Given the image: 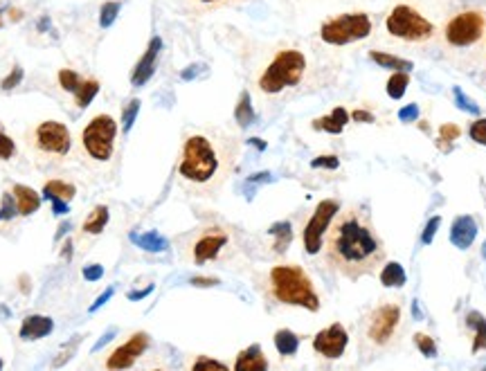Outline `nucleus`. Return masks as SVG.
<instances>
[{"label":"nucleus","instance_id":"obj_4","mask_svg":"<svg viewBox=\"0 0 486 371\" xmlns=\"http://www.w3.org/2000/svg\"><path fill=\"white\" fill-rule=\"evenodd\" d=\"M306 70H309V61L304 52L297 48H284L263 68V73L257 79V88L268 97L280 95V92L302 84Z\"/></svg>","mask_w":486,"mask_h":371},{"label":"nucleus","instance_id":"obj_6","mask_svg":"<svg viewBox=\"0 0 486 371\" xmlns=\"http://www.w3.org/2000/svg\"><path fill=\"white\" fill-rule=\"evenodd\" d=\"M372 30H374L372 16L365 14V11H351V14H340L324 20L320 27V39L327 45L342 48V45L367 39Z\"/></svg>","mask_w":486,"mask_h":371},{"label":"nucleus","instance_id":"obj_39","mask_svg":"<svg viewBox=\"0 0 486 371\" xmlns=\"http://www.w3.org/2000/svg\"><path fill=\"white\" fill-rule=\"evenodd\" d=\"M14 153H16V144H14V140H11L9 135L0 133V160L14 158Z\"/></svg>","mask_w":486,"mask_h":371},{"label":"nucleus","instance_id":"obj_17","mask_svg":"<svg viewBox=\"0 0 486 371\" xmlns=\"http://www.w3.org/2000/svg\"><path fill=\"white\" fill-rule=\"evenodd\" d=\"M478 237V223L473 221L471 216H459L453 221V227H450V241L453 246L459 250H466L473 246V241Z\"/></svg>","mask_w":486,"mask_h":371},{"label":"nucleus","instance_id":"obj_1","mask_svg":"<svg viewBox=\"0 0 486 371\" xmlns=\"http://www.w3.org/2000/svg\"><path fill=\"white\" fill-rule=\"evenodd\" d=\"M324 261L347 279L372 275L385 261L383 239L376 234L369 214L361 207L338 212L327 232Z\"/></svg>","mask_w":486,"mask_h":371},{"label":"nucleus","instance_id":"obj_30","mask_svg":"<svg viewBox=\"0 0 486 371\" xmlns=\"http://www.w3.org/2000/svg\"><path fill=\"white\" fill-rule=\"evenodd\" d=\"M235 120L239 122V126H250L254 122V111H252V103H250V92L248 90H243L241 92V97H239V103H237V108H235Z\"/></svg>","mask_w":486,"mask_h":371},{"label":"nucleus","instance_id":"obj_2","mask_svg":"<svg viewBox=\"0 0 486 371\" xmlns=\"http://www.w3.org/2000/svg\"><path fill=\"white\" fill-rule=\"evenodd\" d=\"M239 158V142L230 135L194 133L182 144L178 176L189 191L212 196L232 173Z\"/></svg>","mask_w":486,"mask_h":371},{"label":"nucleus","instance_id":"obj_37","mask_svg":"<svg viewBox=\"0 0 486 371\" xmlns=\"http://www.w3.org/2000/svg\"><path fill=\"white\" fill-rule=\"evenodd\" d=\"M468 133H471V140H473V142H478V144L486 146V118H480V120L473 122L471 129H468Z\"/></svg>","mask_w":486,"mask_h":371},{"label":"nucleus","instance_id":"obj_28","mask_svg":"<svg viewBox=\"0 0 486 371\" xmlns=\"http://www.w3.org/2000/svg\"><path fill=\"white\" fill-rule=\"evenodd\" d=\"M466 324L468 327H473V331H475V340H473V351H482L486 349V320L480 315L478 310H471L466 315Z\"/></svg>","mask_w":486,"mask_h":371},{"label":"nucleus","instance_id":"obj_32","mask_svg":"<svg viewBox=\"0 0 486 371\" xmlns=\"http://www.w3.org/2000/svg\"><path fill=\"white\" fill-rule=\"evenodd\" d=\"M187 3L199 11H212V9L235 7V5L246 3V0H187Z\"/></svg>","mask_w":486,"mask_h":371},{"label":"nucleus","instance_id":"obj_41","mask_svg":"<svg viewBox=\"0 0 486 371\" xmlns=\"http://www.w3.org/2000/svg\"><path fill=\"white\" fill-rule=\"evenodd\" d=\"M192 369H196V371H203V369H228V365L218 363V360H210L207 356H201L199 360L192 365Z\"/></svg>","mask_w":486,"mask_h":371},{"label":"nucleus","instance_id":"obj_10","mask_svg":"<svg viewBox=\"0 0 486 371\" xmlns=\"http://www.w3.org/2000/svg\"><path fill=\"white\" fill-rule=\"evenodd\" d=\"M115 135H118V122L111 115H97V118H92L88 122L84 133H81V142H84L86 153L92 160L106 162L113 158Z\"/></svg>","mask_w":486,"mask_h":371},{"label":"nucleus","instance_id":"obj_20","mask_svg":"<svg viewBox=\"0 0 486 371\" xmlns=\"http://www.w3.org/2000/svg\"><path fill=\"white\" fill-rule=\"evenodd\" d=\"M11 194H14V199H16V207H18L20 216H32L34 212H39L41 196L32 187H27V184H14Z\"/></svg>","mask_w":486,"mask_h":371},{"label":"nucleus","instance_id":"obj_31","mask_svg":"<svg viewBox=\"0 0 486 371\" xmlns=\"http://www.w3.org/2000/svg\"><path fill=\"white\" fill-rule=\"evenodd\" d=\"M408 84H410V75L405 70H397L394 75L387 79L385 90H387V95L392 99H401L405 95V90H408Z\"/></svg>","mask_w":486,"mask_h":371},{"label":"nucleus","instance_id":"obj_8","mask_svg":"<svg viewBox=\"0 0 486 371\" xmlns=\"http://www.w3.org/2000/svg\"><path fill=\"white\" fill-rule=\"evenodd\" d=\"M486 32V14L482 9H464L450 16L442 30L444 41L450 48L466 50L478 45Z\"/></svg>","mask_w":486,"mask_h":371},{"label":"nucleus","instance_id":"obj_49","mask_svg":"<svg viewBox=\"0 0 486 371\" xmlns=\"http://www.w3.org/2000/svg\"><path fill=\"white\" fill-rule=\"evenodd\" d=\"M113 293H115V291H113V288H106V293H104V295H99V297H97V301H95V304H92V306H90V313H95L97 308H101L104 304H106V301H108V299L113 297Z\"/></svg>","mask_w":486,"mask_h":371},{"label":"nucleus","instance_id":"obj_18","mask_svg":"<svg viewBox=\"0 0 486 371\" xmlns=\"http://www.w3.org/2000/svg\"><path fill=\"white\" fill-rule=\"evenodd\" d=\"M54 329V322L48 315H27L20 324L18 335L23 340H41L45 335H50Z\"/></svg>","mask_w":486,"mask_h":371},{"label":"nucleus","instance_id":"obj_48","mask_svg":"<svg viewBox=\"0 0 486 371\" xmlns=\"http://www.w3.org/2000/svg\"><path fill=\"white\" fill-rule=\"evenodd\" d=\"M48 201L52 203V212H54L56 216H63V214L68 212V203H66V201L56 199V196H52V199H48Z\"/></svg>","mask_w":486,"mask_h":371},{"label":"nucleus","instance_id":"obj_35","mask_svg":"<svg viewBox=\"0 0 486 371\" xmlns=\"http://www.w3.org/2000/svg\"><path fill=\"white\" fill-rule=\"evenodd\" d=\"M16 214H18V207H16L14 194L5 191L3 194V203H0V221H11Z\"/></svg>","mask_w":486,"mask_h":371},{"label":"nucleus","instance_id":"obj_57","mask_svg":"<svg viewBox=\"0 0 486 371\" xmlns=\"http://www.w3.org/2000/svg\"><path fill=\"white\" fill-rule=\"evenodd\" d=\"M0 369H3V360H0Z\"/></svg>","mask_w":486,"mask_h":371},{"label":"nucleus","instance_id":"obj_29","mask_svg":"<svg viewBox=\"0 0 486 371\" xmlns=\"http://www.w3.org/2000/svg\"><path fill=\"white\" fill-rule=\"evenodd\" d=\"M268 234H273L277 241H275V252H286V248L291 246L293 241V225L288 221H280V223H273Z\"/></svg>","mask_w":486,"mask_h":371},{"label":"nucleus","instance_id":"obj_13","mask_svg":"<svg viewBox=\"0 0 486 371\" xmlns=\"http://www.w3.org/2000/svg\"><path fill=\"white\" fill-rule=\"evenodd\" d=\"M59 86L66 90V92H73L75 97V103L79 108H88L92 99L97 97L99 92V81L97 79H86L81 77L79 73L70 70V68H63V70H59Z\"/></svg>","mask_w":486,"mask_h":371},{"label":"nucleus","instance_id":"obj_53","mask_svg":"<svg viewBox=\"0 0 486 371\" xmlns=\"http://www.w3.org/2000/svg\"><path fill=\"white\" fill-rule=\"evenodd\" d=\"M270 180V173H254L250 178V182H268Z\"/></svg>","mask_w":486,"mask_h":371},{"label":"nucleus","instance_id":"obj_24","mask_svg":"<svg viewBox=\"0 0 486 371\" xmlns=\"http://www.w3.org/2000/svg\"><path fill=\"white\" fill-rule=\"evenodd\" d=\"M405 282H408V275H405L403 265L397 261H390L383 265V270H380V284L387 286V288H401Z\"/></svg>","mask_w":486,"mask_h":371},{"label":"nucleus","instance_id":"obj_33","mask_svg":"<svg viewBox=\"0 0 486 371\" xmlns=\"http://www.w3.org/2000/svg\"><path fill=\"white\" fill-rule=\"evenodd\" d=\"M120 9H122V5L118 3V0H106V3H104L101 9H99V25L101 27H111L115 23V18H118Z\"/></svg>","mask_w":486,"mask_h":371},{"label":"nucleus","instance_id":"obj_9","mask_svg":"<svg viewBox=\"0 0 486 371\" xmlns=\"http://www.w3.org/2000/svg\"><path fill=\"white\" fill-rule=\"evenodd\" d=\"M401 329V306L397 301H383L367 315L365 322V338L374 346H390L397 340Z\"/></svg>","mask_w":486,"mask_h":371},{"label":"nucleus","instance_id":"obj_34","mask_svg":"<svg viewBox=\"0 0 486 371\" xmlns=\"http://www.w3.org/2000/svg\"><path fill=\"white\" fill-rule=\"evenodd\" d=\"M137 113H140V99H129V101H126V106L122 108V131L124 133L131 131Z\"/></svg>","mask_w":486,"mask_h":371},{"label":"nucleus","instance_id":"obj_58","mask_svg":"<svg viewBox=\"0 0 486 371\" xmlns=\"http://www.w3.org/2000/svg\"><path fill=\"white\" fill-rule=\"evenodd\" d=\"M484 37H486V32H484Z\"/></svg>","mask_w":486,"mask_h":371},{"label":"nucleus","instance_id":"obj_21","mask_svg":"<svg viewBox=\"0 0 486 371\" xmlns=\"http://www.w3.org/2000/svg\"><path fill=\"white\" fill-rule=\"evenodd\" d=\"M347 122H349V113H347L342 106H338V108L331 111V115H324V118L313 120V129L316 131H327L331 135H338V133L344 131Z\"/></svg>","mask_w":486,"mask_h":371},{"label":"nucleus","instance_id":"obj_23","mask_svg":"<svg viewBox=\"0 0 486 371\" xmlns=\"http://www.w3.org/2000/svg\"><path fill=\"white\" fill-rule=\"evenodd\" d=\"M131 241L137 248H142L147 252H165L169 248V243L165 237H160L158 232H147V234H131Z\"/></svg>","mask_w":486,"mask_h":371},{"label":"nucleus","instance_id":"obj_3","mask_svg":"<svg viewBox=\"0 0 486 371\" xmlns=\"http://www.w3.org/2000/svg\"><path fill=\"white\" fill-rule=\"evenodd\" d=\"M268 293L275 301L286 306H302L306 310H320V297L316 286L302 265L282 263L273 265L268 272Z\"/></svg>","mask_w":486,"mask_h":371},{"label":"nucleus","instance_id":"obj_38","mask_svg":"<svg viewBox=\"0 0 486 371\" xmlns=\"http://www.w3.org/2000/svg\"><path fill=\"white\" fill-rule=\"evenodd\" d=\"M23 77H25V73H23V68H14V70H11L5 79H3V84H0V88L3 90H14L20 81H23Z\"/></svg>","mask_w":486,"mask_h":371},{"label":"nucleus","instance_id":"obj_15","mask_svg":"<svg viewBox=\"0 0 486 371\" xmlns=\"http://www.w3.org/2000/svg\"><path fill=\"white\" fill-rule=\"evenodd\" d=\"M149 349V335L147 333H133L122 346H118L106 360V369H129L135 360Z\"/></svg>","mask_w":486,"mask_h":371},{"label":"nucleus","instance_id":"obj_55","mask_svg":"<svg viewBox=\"0 0 486 371\" xmlns=\"http://www.w3.org/2000/svg\"><path fill=\"white\" fill-rule=\"evenodd\" d=\"M66 229H70V223H61L59 225V234H56V239H61L66 234Z\"/></svg>","mask_w":486,"mask_h":371},{"label":"nucleus","instance_id":"obj_51","mask_svg":"<svg viewBox=\"0 0 486 371\" xmlns=\"http://www.w3.org/2000/svg\"><path fill=\"white\" fill-rule=\"evenodd\" d=\"M151 291H154V286H147V288H144V291H131V293H129V295H126V297H129V299H133V301H135V299H142V297H147V295H149V293H151Z\"/></svg>","mask_w":486,"mask_h":371},{"label":"nucleus","instance_id":"obj_19","mask_svg":"<svg viewBox=\"0 0 486 371\" xmlns=\"http://www.w3.org/2000/svg\"><path fill=\"white\" fill-rule=\"evenodd\" d=\"M235 369L237 371H263V369H268V360H266L261 346L259 344H250L248 349H243L237 356Z\"/></svg>","mask_w":486,"mask_h":371},{"label":"nucleus","instance_id":"obj_40","mask_svg":"<svg viewBox=\"0 0 486 371\" xmlns=\"http://www.w3.org/2000/svg\"><path fill=\"white\" fill-rule=\"evenodd\" d=\"M311 167L313 169H338L340 160H338V156H320L311 162Z\"/></svg>","mask_w":486,"mask_h":371},{"label":"nucleus","instance_id":"obj_50","mask_svg":"<svg viewBox=\"0 0 486 371\" xmlns=\"http://www.w3.org/2000/svg\"><path fill=\"white\" fill-rule=\"evenodd\" d=\"M351 120H356V122H367V124H372L374 122V115L372 113H367V111H354L351 115H349Z\"/></svg>","mask_w":486,"mask_h":371},{"label":"nucleus","instance_id":"obj_26","mask_svg":"<svg viewBox=\"0 0 486 371\" xmlns=\"http://www.w3.org/2000/svg\"><path fill=\"white\" fill-rule=\"evenodd\" d=\"M108 225V207L106 205H97L95 210L90 212V216L84 221V232L86 234H101L104 227Z\"/></svg>","mask_w":486,"mask_h":371},{"label":"nucleus","instance_id":"obj_54","mask_svg":"<svg viewBox=\"0 0 486 371\" xmlns=\"http://www.w3.org/2000/svg\"><path fill=\"white\" fill-rule=\"evenodd\" d=\"M196 68H199V65H189V70L182 73V79H192V77L196 75Z\"/></svg>","mask_w":486,"mask_h":371},{"label":"nucleus","instance_id":"obj_43","mask_svg":"<svg viewBox=\"0 0 486 371\" xmlns=\"http://www.w3.org/2000/svg\"><path fill=\"white\" fill-rule=\"evenodd\" d=\"M459 126H455V124H444L442 129H439V140H446V142H453V140H457L459 137Z\"/></svg>","mask_w":486,"mask_h":371},{"label":"nucleus","instance_id":"obj_14","mask_svg":"<svg viewBox=\"0 0 486 371\" xmlns=\"http://www.w3.org/2000/svg\"><path fill=\"white\" fill-rule=\"evenodd\" d=\"M347 344H349V333L342 327V324H331L329 329L320 331L316 338H313V349L329 358V360H335V358H340L347 349Z\"/></svg>","mask_w":486,"mask_h":371},{"label":"nucleus","instance_id":"obj_47","mask_svg":"<svg viewBox=\"0 0 486 371\" xmlns=\"http://www.w3.org/2000/svg\"><path fill=\"white\" fill-rule=\"evenodd\" d=\"M216 284H218L216 277H194V279H192V286H196V288H210V286H216Z\"/></svg>","mask_w":486,"mask_h":371},{"label":"nucleus","instance_id":"obj_7","mask_svg":"<svg viewBox=\"0 0 486 371\" xmlns=\"http://www.w3.org/2000/svg\"><path fill=\"white\" fill-rule=\"evenodd\" d=\"M27 142H30V149L39 158L59 162L70 153L73 135H70V131H68L66 124L54 122V120H45V122L34 126Z\"/></svg>","mask_w":486,"mask_h":371},{"label":"nucleus","instance_id":"obj_16","mask_svg":"<svg viewBox=\"0 0 486 371\" xmlns=\"http://www.w3.org/2000/svg\"><path fill=\"white\" fill-rule=\"evenodd\" d=\"M160 50H162V39L160 37H154L151 41H149L147 45V52L140 56V61L135 63L133 73H131V84L135 88L144 86L149 79L154 77L156 73V63H158V56H160Z\"/></svg>","mask_w":486,"mask_h":371},{"label":"nucleus","instance_id":"obj_46","mask_svg":"<svg viewBox=\"0 0 486 371\" xmlns=\"http://www.w3.org/2000/svg\"><path fill=\"white\" fill-rule=\"evenodd\" d=\"M455 97H457V106L461 108V111H468V113H478V106L473 101H468L466 97H464V92H461L459 88H455Z\"/></svg>","mask_w":486,"mask_h":371},{"label":"nucleus","instance_id":"obj_45","mask_svg":"<svg viewBox=\"0 0 486 371\" xmlns=\"http://www.w3.org/2000/svg\"><path fill=\"white\" fill-rule=\"evenodd\" d=\"M84 277H86V282H99L101 277H104V265H99V263L86 265V268H84Z\"/></svg>","mask_w":486,"mask_h":371},{"label":"nucleus","instance_id":"obj_12","mask_svg":"<svg viewBox=\"0 0 486 371\" xmlns=\"http://www.w3.org/2000/svg\"><path fill=\"white\" fill-rule=\"evenodd\" d=\"M340 212V205L338 201H322L318 207L313 216L309 218V223L304 225V232H302V241H304V250L306 254H318L320 248L324 246V234L329 232L331 223L335 214Z\"/></svg>","mask_w":486,"mask_h":371},{"label":"nucleus","instance_id":"obj_56","mask_svg":"<svg viewBox=\"0 0 486 371\" xmlns=\"http://www.w3.org/2000/svg\"><path fill=\"white\" fill-rule=\"evenodd\" d=\"M5 25V23H3V16H0V27H3Z\"/></svg>","mask_w":486,"mask_h":371},{"label":"nucleus","instance_id":"obj_11","mask_svg":"<svg viewBox=\"0 0 486 371\" xmlns=\"http://www.w3.org/2000/svg\"><path fill=\"white\" fill-rule=\"evenodd\" d=\"M230 241H232V237H230V232L225 227H218V225L203 227V229L196 232V237L187 246V257L196 265H203L207 261H216L230 248Z\"/></svg>","mask_w":486,"mask_h":371},{"label":"nucleus","instance_id":"obj_52","mask_svg":"<svg viewBox=\"0 0 486 371\" xmlns=\"http://www.w3.org/2000/svg\"><path fill=\"white\" fill-rule=\"evenodd\" d=\"M113 335H115V329H111V331H108L106 335H104V338H101V340H99V342L95 344V349H92V351H99V349H101V346H104V344H106V342H111V338H113Z\"/></svg>","mask_w":486,"mask_h":371},{"label":"nucleus","instance_id":"obj_36","mask_svg":"<svg viewBox=\"0 0 486 371\" xmlns=\"http://www.w3.org/2000/svg\"><path fill=\"white\" fill-rule=\"evenodd\" d=\"M414 344H416V349H419L425 358L437 356V344H435V340L430 338V335L416 333V335H414Z\"/></svg>","mask_w":486,"mask_h":371},{"label":"nucleus","instance_id":"obj_22","mask_svg":"<svg viewBox=\"0 0 486 371\" xmlns=\"http://www.w3.org/2000/svg\"><path fill=\"white\" fill-rule=\"evenodd\" d=\"M369 59H372L376 65H380V68H385V70H412V61H408V59H401V56H394V54H390V52H378V50H372L369 52Z\"/></svg>","mask_w":486,"mask_h":371},{"label":"nucleus","instance_id":"obj_25","mask_svg":"<svg viewBox=\"0 0 486 371\" xmlns=\"http://www.w3.org/2000/svg\"><path fill=\"white\" fill-rule=\"evenodd\" d=\"M275 349L280 351V356H284V358L295 356L299 349V338L291 329H280L275 333Z\"/></svg>","mask_w":486,"mask_h":371},{"label":"nucleus","instance_id":"obj_42","mask_svg":"<svg viewBox=\"0 0 486 371\" xmlns=\"http://www.w3.org/2000/svg\"><path fill=\"white\" fill-rule=\"evenodd\" d=\"M439 223H442V218L439 216H432L430 221H428V225H425V229H423V234H421V241L425 243H432V237L437 234V227H439Z\"/></svg>","mask_w":486,"mask_h":371},{"label":"nucleus","instance_id":"obj_27","mask_svg":"<svg viewBox=\"0 0 486 371\" xmlns=\"http://www.w3.org/2000/svg\"><path fill=\"white\" fill-rule=\"evenodd\" d=\"M75 194H77L75 184L73 182H63V180H50V182H45V187H43L45 199H52V196H56V199H61L66 203H70L75 199Z\"/></svg>","mask_w":486,"mask_h":371},{"label":"nucleus","instance_id":"obj_44","mask_svg":"<svg viewBox=\"0 0 486 371\" xmlns=\"http://www.w3.org/2000/svg\"><path fill=\"white\" fill-rule=\"evenodd\" d=\"M416 118H419V106H416V103H408V106H403L399 111L401 122H416Z\"/></svg>","mask_w":486,"mask_h":371},{"label":"nucleus","instance_id":"obj_5","mask_svg":"<svg viewBox=\"0 0 486 371\" xmlns=\"http://www.w3.org/2000/svg\"><path fill=\"white\" fill-rule=\"evenodd\" d=\"M385 32L397 41L423 45L437 37V23L412 3H397L385 16Z\"/></svg>","mask_w":486,"mask_h":371}]
</instances>
